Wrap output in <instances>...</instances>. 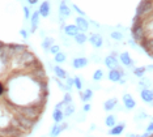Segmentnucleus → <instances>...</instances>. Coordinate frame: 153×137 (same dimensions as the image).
I'll use <instances>...</instances> for the list:
<instances>
[{
	"instance_id": "obj_22",
	"label": "nucleus",
	"mask_w": 153,
	"mask_h": 137,
	"mask_svg": "<svg viewBox=\"0 0 153 137\" xmlns=\"http://www.w3.org/2000/svg\"><path fill=\"white\" fill-rule=\"evenodd\" d=\"M86 41H88V38H86V36H85L84 33H79L77 36L75 37V42L77 44H84Z\"/></svg>"
},
{
	"instance_id": "obj_17",
	"label": "nucleus",
	"mask_w": 153,
	"mask_h": 137,
	"mask_svg": "<svg viewBox=\"0 0 153 137\" xmlns=\"http://www.w3.org/2000/svg\"><path fill=\"white\" fill-rule=\"evenodd\" d=\"M80 98L82 102H89L93 98V90L92 89H86L84 91H80Z\"/></svg>"
},
{
	"instance_id": "obj_39",
	"label": "nucleus",
	"mask_w": 153,
	"mask_h": 137,
	"mask_svg": "<svg viewBox=\"0 0 153 137\" xmlns=\"http://www.w3.org/2000/svg\"><path fill=\"white\" fill-rule=\"evenodd\" d=\"M27 3H29L30 5H33V4H37L38 0H27Z\"/></svg>"
},
{
	"instance_id": "obj_41",
	"label": "nucleus",
	"mask_w": 153,
	"mask_h": 137,
	"mask_svg": "<svg viewBox=\"0 0 153 137\" xmlns=\"http://www.w3.org/2000/svg\"><path fill=\"white\" fill-rule=\"evenodd\" d=\"M126 137H139V136L136 135V133H128V135H127Z\"/></svg>"
},
{
	"instance_id": "obj_30",
	"label": "nucleus",
	"mask_w": 153,
	"mask_h": 137,
	"mask_svg": "<svg viewBox=\"0 0 153 137\" xmlns=\"http://www.w3.org/2000/svg\"><path fill=\"white\" fill-rule=\"evenodd\" d=\"M145 118H148V115L145 114L144 111H140L136 116H135V120H140V119H145Z\"/></svg>"
},
{
	"instance_id": "obj_18",
	"label": "nucleus",
	"mask_w": 153,
	"mask_h": 137,
	"mask_svg": "<svg viewBox=\"0 0 153 137\" xmlns=\"http://www.w3.org/2000/svg\"><path fill=\"white\" fill-rule=\"evenodd\" d=\"M30 21H32V29H30V33H36L37 26H38V21H39V12H34Z\"/></svg>"
},
{
	"instance_id": "obj_19",
	"label": "nucleus",
	"mask_w": 153,
	"mask_h": 137,
	"mask_svg": "<svg viewBox=\"0 0 153 137\" xmlns=\"http://www.w3.org/2000/svg\"><path fill=\"white\" fill-rule=\"evenodd\" d=\"M64 116L65 118H68V116H71V115H74L75 114V111H76V106L74 103H71V104H68V106H65L64 108Z\"/></svg>"
},
{
	"instance_id": "obj_32",
	"label": "nucleus",
	"mask_w": 153,
	"mask_h": 137,
	"mask_svg": "<svg viewBox=\"0 0 153 137\" xmlns=\"http://www.w3.org/2000/svg\"><path fill=\"white\" fill-rule=\"evenodd\" d=\"M65 85H67L69 89H71L72 86H75V81H74V78H72V77H67V84H65Z\"/></svg>"
},
{
	"instance_id": "obj_43",
	"label": "nucleus",
	"mask_w": 153,
	"mask_h": 137,
	"mask_svg": "<svg viewBox=\"0 0 153 137\" xmlns=\"http://www.w3.org/2000/svg\"><path fill=\"white\" fill-rule=\"evenodd\" d=\"M139 137H149V133H147V132H145L144 135H141V136H139Z\"/></svg>"
},
{
	"instance_id": "obj_16",
	"label": "nucleus",
	"mask_w": 153,
	"mask_h": 137,
	"mask_svg": "<svg viewBox=\"0 0 153 137\" xmlns=\"http://www.w3.org/2000/svg\"><path fill=\"white\" fill-rule=\"evenodd\" d=\"M54 72H55V75H56V77L59 80H67V77H68V75H67V72L64 71L62 67H59V65H55L54 67Z\"/></svg>"
},
{
	"instance_id": "obj_26",
	"label": "nucleus",
	"mask_w": 153,
	"mask_h": 137,
	"mask_svg": "<svg viewBox=\"0 0 153 137\" xmlns=\"http://www.w3.org/2000/svg\"><path fill=\"white\" fill-rule=\"evenodd\" d=\"M110 36H111V38H113L114 41H122L123 39V34H122L120 31H113Z\"/></svg>"
},
{
	"instance_id": "obj_28",
	"label": "nucleus",
	"mask_w": 153,
	"mask_h": 137,
	"mask_svg": "<svg viewBox=\"0 0 153 137\" xmlns=\"http://www.w3.org/2000/svg\"><path fill=\"white\" fill-rule=\"evenodd\" d=\"M72 97H71V94L69 93H65L64 94V98H63V103H64V106H68V104H71L72 103Z\"/></svg>"
},
{
	"instance_id": "obj_27",
	"label": "nucleus",
	"mask_w": 153,
	"mask_h": 137,
	"mask_svg": "<svg viewBox=\"0 0 153 137\" xmlns=\"http://www.w3.org/2000/svg\"><path fill=\"white\" fill-rule=\"evenodd\" d=\"M74 81H75L76 89H77V90H81V89H82V81H81V78H80L79 76H75V77H74Z\"/></svg>"
},
{
	"instance_id": "obj_35",
	"label": "nucleus",
	"mask_w": 153,
	"mask_h": 137,
	"mask_svg": "<svg viewBox=\"0 0 153 137\" xmlns=\"http://www.w3.org/2000/svg\"><path fill=\"white\" fill-rule=\"evenodd\" d=\"M24 13H25V19L27 20L30 17V12H29V8H27V7H24Z\"/></svg>"
},
{
	"instance_id": "obj_34",
	"label": "nucleus",
	"mask_w": 153,
	"mask_h": 137,
	"mask_svg": "<svg viewBox=\"0 0 153 137\" xmlns=\"http://www.w3.org/2000/svg\"><path fill=\"white\" fill-rule=\"evenodd\" d=\"M145 131H147V133H152L153 132V121H151L148 124V127H147V129H145Z\"/></svg>"
},
{
	"instance_id": "obj_33",
	"label": "nucleus",
	"mask_w": 153,
	"mask_h": 137,
	"mask_svg": "<svg viewBox=\"0 0 153 137\" xmlns=\"http://www.w3.org/2000/svg\"><path fill=\"white\" fill-rule=\"evenodd\" d=\"M72 7H74V8H75V10H76V12H77V13H79V15H80V17H84V16H85V13H84V12H82V10H81V9H80V8H79V7H77V5H75V4H74V5H72Z\"/></svg>"
},
{
	"instance_id": "obj_40",
	"label": "nucleus",
	"mask_w": 153,
	"mask_h": 137,
	"mask_svg": "<svg viewBox=\"0 0 153 137\" xmlns=\"http://www.w3.org/2000/svg\"><path fill=\"white\" fill-rule=\"evenodd\" d=\"M147 68V71H149V72H153V65H147L145 67Z\"/></svg>"
},
{
	"instance_id": "obj_24",
	"label": "nucleus",
	"mask_w": 153,
	"mask_h": 137,
	"mask_svg": "<svg viewBox=\"0 0 153 137\" xmlns=\"http://www.w3.org/2000/svg\"><path fill=\"white\" fill-rule=\"evenodd\" d=\"M102 78H103V71H102V69H97V71L93 73V81L98 82Z\"/></svg>"
},
{
	"instance_id": "obj_12",
	"label": "nucleus",
	"mask_w": 153,
	"mask_h": 137,
	"mask_svg": "<svg viewBox=\"0 0 153 137\" xmlns=\"http://www.w3.org/2000/svg\"><path fill=\"white\" fill-rule=\"evenodd\" d=\"M38 12H39V15L42 17H47L48 15H50V3L43 1L42 4H41L39 9H38Z\"/></svg>"
},
{
	"instance_id": "obj_38",
	"label": "nucleus",
	"mask_w": 153,
	"mask_h": 137,
	"mask_svg": "<svg viewBox=\"0 0 153 137\" xmlns=\"http://www.w3.org/2000/svg\"><path fill=\"white\" fill-rule=\"evenodd\" d=\"M20 33H21V36H22V37L25 38V39H26V38H27V33H26V31L22 29V30H20Z\"/></svg>"
},
{
	"instance_id": "obj_29",
	"label": "nucleus",
	"mask_w": 153,
	"mask_h": 137,
	"mask_svg": "<svg viewBox=\"0 0 153 137\" xmlns=\"http://www.w3.org/2000/svg\"><path fill=\"white\" fill-rule=\"evenodd\" d=\"M139 85H140L143 89H149V85H151V81L147 78H143L140 82H139Z\"/></svg>"
},
{
	"instance_id": "obj_21",
	"label": "nucleus",
	"mask_w": 153,
	"mask_h": 137,
	"mask_svg": "<svg viewBox=\"0 0 153 137\" xmlns=\"http://www.w3.org/2000/svg\"><path fill=\"white\" fill-rule=\"evenodd\" d=\"M54 46V39L53 38H45V41L42 42V47L46 50V52L50 51V48Z\"/></svg>"
},
{
	"instance_id": "obj_6",
	"label": "nucleus",
	"mask_w": 153,
	"mask_h": 137,
	"mask_svg": "<svg viewBox=\"0 0 153 137\" xmlns=\"http://www.w3.org/2000/svg\"><path fill=\"white\" fill-rule=\"evenodd\" d=\"M88 63H89V60L86 58H75L74 60H72V67H74L75 69H81L88 65Z\"/></svg>"
},
{
	"instance_id": "obj_37",
	"label": "nucleus",
	"mask_w": 153,
	"mask_h": 137,
	"mask_svg": "<svg viewBox=\"0 0 153 137\" xmlns=\"http://www.w3.org/2000/svg\"><path fill=\"white\" fill-rule=\"evenodd\" d=\"M82 111H84V112H89L90 111V104L89 103L84 104V107H82Z\"/></svg>"
},
{
	"instance_id": "obj_2",
	"label": "nucleus",
	"mask_w": 153,
	"mask_h": 137,
	"mask_svg": "<svg viewBox=\"0 0 153 137\" xmlns=\"http://www.w3.org/2000/svg\"><path fill=\"white\" fill-rule=\"evenodd\" d=\"M123 76H124V72H123V69H120V68L111 69V71L109 72V80L111 82H119V80Z\"/></svg>"
},
{
	"instance_id": "obj_23",
	"label": "nucleus",
	"mask_w": 153,
	"mask_h": 137,
	"mask_svg": "<svg viewBox=\"0 0 153 137\" xmlns=\"http://www.w3.org/2000/svg\"><path fill=\"white\" fill-rule=\"evenodd\" d=\"M147 72V68L145 67H137V68H134V75L136 77H143Z\"/></svg>"
},
{
	"instance_id": "obj_14",
	"label": "nucleus",
	"mask_w": 153,
	"mask_h": 137,
	"mask_svg": "<svg viewBox=\"0 0 153 137\" xmlns=\"http://www.w3.org/2000/svg\"><path fill=\"white\" fill-rule=\"evenodd\" d=\"M79 29H77V26L76 25H67L64 27V33L67 34L68 37H76L79 34Z\"/></svg>"
},
{
	"instance_id": "obj_5",
	"label": "nucleus",
	"mask_w": 153,
	"mask_h": 137,
	"mask_svg": "<svg viewBox=\"0 0 153 137\" xmlns=\"http://www.w3.org/2000/svg\"><path fill=\"white\" fill-rule=\"evenodd\" d=\"M89 42H90V44L93 46V47H96V48H101L102 47V44H103V38L100 36V34H92L89 38Z\"/></svg>"
},
{
	"instance_id": "obj_15",
	"label": "nucleus",
	"mask_w": 153,
	"mask_h": 137,
	"mask_svg": "<svg viewBox=\"0 0 153 137\" xmlns=\"http://www.w3.org/2000/svg\"><path fill=\"white\" fill-rule=\"evenodd\" d=\"M59 13H60V19L62 17H69L71 16V9L68 8L64 1H62L60 5H59Z\"/></svg>"
},
{
	"instance_id": "obj_1",
	"label": "nucleus",
	"mask_w": 153,
	"mask_h": 137,
	"mask_svg": "<svg viewBox=\"0 0 153 137\" xmlns=\"http://www.w3.org/2000/svg\"><path fill=\"white\" fill-rule=\"evenodd\" d=\"M65 128H68V124H67V123H55L53 127H51L50 137H58L62 132L64 131Z\"/></svg>"
},
{
	"instance_id": "obj_20",
	"label": "nucleus",
	"mask_w": 153,
	"mask_h": 137,
	"mask_svg": "<svg viewBox=\"0 0 153 137\" xmlns=\"http://www.w3.org/2000/svg\"><path fill=\"white\" fill-rule=\"evenodd\" d=\"M105 124H106V127H109V128L115 127L117 125V118L114 116V115H109L105 120Z\"/></svg>"
},
{
	"instance_id": "obj_11",
	"label": "nucleus",
	"mask_w": 153,
	"mask_h": 137,
	"mask_svg": "<svg viewBox=\"0 0 153 137\" xmlns=\"http://www.w3.org/2000/svg\"><path fill=\"white\" fill-rule=\"evenodd\" d=\"M64 111L63 110H59V108H55L53 112V119L55 123H63L64 120Z\"/></svg>"
},
{
	"instance_id": "obj_8",
	"label": "nucleus",
	"mask_w": 153,
	"mask_h": 137,
	"mask_svg": "<svg viewBox=\"0 0 153 137\" xmlns=\"http://www.w3.org/2000/svg\"><path fill=\"white\" fill-rule=\"evenodd\" d=\"M119 60L124 67H134V60L131 59L128 52H122L119 55Z\"/></svg>"
},
{
	"instance_id": "obj_36",
	"label": "nucleus",
	"mask_w": 153,
	"mask_h": 137,
	"mask_svg": "<svg viewBox=\"0 0 153 137\" xmlns=\"http://www.w3.org/2000/svg\"><path fill=\"white\" fill-rule=\"evenodd\" d=\"M4 91H5V87H4V84L3 82H0V97L4 94Z\"/></svg>"
},
{
	"instance_id": "obj_25",
	"label": "nucleus",
	"mask_w": 153,
	"mask_h": 137,
	"mask_svg": "<svg viewBox=\"0 0 153 137\" xmlns=\"http://www.w3.org/2000/svg\"><path fill=\"white\" fill-rule=\"evenodd\" d=\"M65 59H67V55L64 54V52H59V54L55 55V61L56 63H64L65 61Z\"/></svg>"
},
{
	"instance_id": "obj_42",
	"label": "nucleus",
	"mask_w": 153,
	"mask_h": 137,
	"mask_svg": "<svg viewBox=\"0 0 153 137\" xmlns=\"http://www.w3.org/2000/svg\"><path fill=\"white\" fill-rule=\"evenodd\" d=\"M119 84H120V85H124V84H126V80H124L123 77H122V78L119 80Z\"/></svg>"
},
{
	"instance_id": "obj_4",
	"label": "nucleus",
	"mask_w": 153,
	"mask_h": 137,
	"mask_svg": "<svg viewBox=\"0 0 153 137\" xmlns=\"http://www.w3.org/2000/svg\"><path fill=\"white\" fill-rule=\"evenodd\" d=\"M123 104L127 110H132V108L136 107V102H135V99L132 98L131 94H128V93L123 94Z\"/></svg>"
},
{
	"instance_id": "obj_3",
	"label": "nucleus",
	"mask_w": 153,
	"mask_h": 137,
	"mask_svg": "<svg viewBox=\"0 0 153 137\" xmlns=\"http://www.w3.org/2000/svg\"><path fill=\"white\" fill-rule=\"evenodd\" d=\"M105 65L110 69V71H111V69H118V68H119V61H118L117 56L109 55L105 59Z\"/></svg>"
},
{
	"instance_id": "obj_45",
	"label": "nucleus",
	"mask_w": 153,
	"mask_h": 137,
	"mask_svg": "<svg viewBox=\"0 0 153 137\" xmlns=\"http://www.w3.org/2000/svg\"><path fill=\"white\" fill-rule=\"evenodd\" d=\"M152 91H153V89H152Z\"/></svg>"
},
{
	"instance_id": "obj_13",
	"label": "nucleus",
	"mask_w": 153,
	"mask_h": 137,
	"mask_svg": "<svg viewBox=\"0 0 153 137\" xmlns=\"http://www.w3.org/2000/svg\"><path fill=\"white\" fill-rule=\"evenodd\" d=\"M117 104H118L117 98H110V99H107L105 103H103V108H105L106 111H113L114 108L117 107Z\"/></svg>"
},
{
	"instance_id": "obj_10",
	"label": "nucleus",
	"mask_w": 153,
	"mask_h": 137,
	"mask_svg": "<svg viewBox=\"0 0 153 137\" xmlns=\"http://www.w3.org/2000/svg\"><path fill=\"white\" fill-rule=\"evenodd\" d=\"M124 127H126V124H124V123H120V124H117L115 127L110 128L109 135H111V136H119L120 133L124 131Z\"/></svg>"
},
{
	"instance_id": "obj_9",
	"label": "nucleus",
	"mask_w": 153,
	"mask_h": 137,
	"mask_svg": "<svg viewBox=\"0 0 153 137\" xmlns=\"http://www.w3.org/2000/svg\"><path fill=\"white\" fill-rule=\"evenodd\" d=\"M76 26H77V29L81 30V31H86L89 29L88 21H86L85 19H82V17H80V16L76 19Z\"/></svg>"
},
{
	"instance_id": "obj_7",
	"label": "nucleus",
	"mask_w": 153,
	"mask_h": 137,
	"mask_svg": "<svg viewBox=\"0 0 153 137\" xmlns=\"http://www.w3.org/2000/svg\"><path fill=\"white\" fill-rule=\"evenodd\" d=\"M140 97L145 103H151L153 102V91L151 89H141L140 91Z\"/></svg>"
},
{
	"instance_id": "obj_44",
	"label": "nucleus",
	"mask_w": 153,
	"mask_h": 137,
	"mask_svg": "<svg viewBox=\"0 0 153 137\" xmlns=\"http://www.w3.org/2000/svg\"><path fill=\"white\" fill-rule=\"evenodd\" d=\"M93 129H96V125H94V124L90 125V131H93Z\"/></svg>"
},
{
	"instance_id": "obj_31",
	"label": "nucleus",
	"mask_w": 153,
	"mask_h": 137,
	"mask_svg": "<svg viewBox=\"0 0 153 137\" xmlns=\"http://www.w3.org/2000/svg\"><path fill=\"white\" fill-rule=\"evenodd\" d=\"M50 52H51V54H54V55H56V54H59V52H60V47H59V46H56V44H54L53 47L50 48Z\"/></svg>"
}]
</instances>
